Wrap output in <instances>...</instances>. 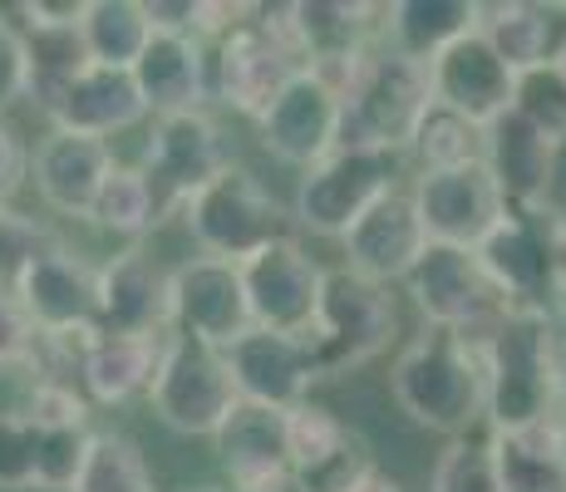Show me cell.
Wrapping results in <instances>:
<instances>
[{"instance_id":"6da1fadb","label":"cell","mask_w":566,"mask_h":492,"mask_svg":"<svg viewBox=\"0 0 566 492\" xmlns=\"http://www.w3.org/2000/svg\"><path fill=\"white\" fill-rule=\"evenodd\" d=\"M488 423L493 433H522L562 419L557 399V321L547 305H507L483 341Z\"/></svg>"},{"instance_id":"7a4b0ae2","label":"cell","mask_w":566,"mask_h":492,"mask_svg":"<svg viewBox=\"0 0 566 492\" xmlns=\"http://www.w3.org/2000/svg\"><path fill=\"white\" fill-rule=\"evenodd\" d=\"M389 389H395L399 409L409 414V423H419L429 433H449V439H468L473 423L488 419L483 345L429 325L395 359Z\"/></svg>"},{"instance_id":"3957f363","label":"cell","mask_w":566,"mask_h":492,"mask_svg":"<svg viewBox=\"0 0 566 492\" xmlns=\"http://www.w3.org/2000/svg\"><path fill=\"white\" fill-rule=\"evenodd\" d=\"M433 98L429 64L399 50H369V60L340 90V148L355 153H409L419 144Z\"/></svg>"},{"instance_id":"277c9868","label":"cell","mask_w":566,"mask_h":492,"mask_svg":"<svg viewBox=\"0 0 566 492\" xmlns=\"http://www.w3.org/2000/svg\"><path fill=\"white\" fill-rule=\"evenodd\" d=\"M399 331V311L389 286H375V281L355 276L350 266L331 271L325 276V295L321 311H315V325L301 341L311 349L315 379H340L350 369L369 365Z\"/></svg>"},{"instance_id":"5b68a950","label":"cell","mask_w":566,"mask_h":492,"mask_svg":"<svg viewBox=\"0 0 566 492\" xmlns=\"http://www.w3.org/2000/svg\"><path fill=\"white\" fill-rule=\"evenodd\" d=\"M138 168L154 182L158 222H168V217L188 212L192 197L212 188L222 172L237 168V148H232V138H227V128L217 124L207 108H198V114L158 118Z\"/></svg>"},{"instance_id":"8992f818","label":"cell","mask_w":566,"mask_h":492,"mask_svg":"<svg viewBox=\"0 0 566 492\" xmlns=\"http://www.w3.org/2000/svg\"><path fill=\"white\" fill-rule=\"evenodd\" d=\"M188 222L192 242L202 247V257H217V261H252L256 251H266L271 242H281V222H286V207L271 197V188L247 172L237 163L232 172L212 182L207 192H198L182 212Z\"/></svg>"},{"instance_id":"52a82bcc","label":"cell","mask_w":566,"mask_h":492,"mask_svg":"<svg viewBox=\"0 0 566 492\" xmlns=\"http://www.w3.org/2000/svg\"><path fill=\"white\" fill-rule=\"evenodd\" d=\"M405 286L433 331H453V335L478 341V345L493 335V325L503 321L507 305H513L493 286V276H488V266L478 261V251H468V247L433 242Z\"/></svg>"},{"instance_id":"ba28073f","label":"cell","mask_w":566,"mask_h":492,"mask_svg":"<svg viewBox=\"0 0 566 492\" xmlns=\"http://www.w3.org/2000/svg\"><path fill=\"white\" fill-rule=\"evenodd\" d=\"M148 399H154V414L172 433L217 439L222 423L237 414L242 394H237L227 349L188 341V335H172L168 355H163V369H158V385Z\"/></svg>"},{"instance_id":"9c48e42d","label":"cell","mask_w":566,"mask_h":492,"mask_svg":"<svg viewBox=\"0 0 566 492\" xmlns=\"http://www.w3.org/2000/svg\"><path fill=\"white\" fill-rule=\"evenodd\" d=\"M399 158L395 153H355L335 148L325 163L301 172L296 188V222L315 237H350L355 222L375 202H385L399 188Z\"/></svg>"},{"instance_id":"30bf717a","label":"cell","mask_w":566,"mask_h":492,"mask_svg":"<svg viewBox=\"0 0 566 492\" xmlns=\"http://www.w3.org/2000/svg\"><path fill=\"white\" fill-rule=\"evenodd\" d=\"M276 30L291 40L311 74L345 90L350 74L369 60V35H375V6L360 0H291V6H266Z\"/></svg>"},{"instance_id":"8fae6325","label":"cell","mask_w":566,"mask_h":492,"mask_svg":"<svg viewBox=\"0 0 566 492\" xmlns=\"http://www.w3.org/2000/svg\"><path fill=\"white\" fill-rule=\"evenodd\" d=\"M413 202L439 247H468L478 251L497 227L507 222V197L497 188L493 168L483 158L459 163V168H429L413 182Z\"/></svg>"},{"instance_id":"7c38bea8","label":"cell","mask_w":566,"mask_h":492,"mask_svg":"<svg viewBox=\"0 0 566 492\" xmlns=\"http://www.w3.org/2000/svg\"><path fill=\"white\" fill-rule=\"evenodd\" d=\"M301 70L306 64L276 30V20L266 15V6L256 10V20H247L227 40H217V94H222L227 108H237L247 118L266 114Z\"/></svg>"},{"instance_id":"4fadbf2b","label":"cell","mask_w":566,"mask_h":492,"mask_svg":"<svg viewBox=\"0 0 566 492\" xmlns=\"http://www.w3.org/2000/svg\"><path fill=\"white\" fill-rule=\"evenodd\" d=\"M325 276H331V271H325L296 237H281V242H271L266 251H256L252 261H242V281H247V301H252L256 331L306 335L315 325V311H321Z\"/></svg>"},{"instance_id":"5bb4252c","label":"cell","mask_w":566,"mask_h":492,"mask_svg":"<svg viewBox=\"0 0 566 492\" xmlns=\"http://www.w3.org/2000/svg\"><path fill=\"white\" fill-rule=\"evenodd\" d=\"M172 325L188 341L217 349L252 335L256 321H252V301H247L242 266L217 257H188L182 266H172Z\"/></svg>"},{"instance_id":"9a60e30c","label":"cell","mask_w":566,"mask_h":492,"mask_svg":"<svg viewBox=\"0 0 566 492\" xmlns=\"http://www.w3.org/2000/svg\"><path fill=\"white\" fill-rule=\"evenodd\" d=\"M291 423V483L296 492H365L379 478L365 439L321 404L286 409Z\"/></svg>"},{"instance_id":"2e32d148","label":"cell","mask_w":566,"mask_h":492,"mask_svg":"<svg viewBox=\"0 0 566 492\" xmlns=\"http://www.w3.org/2000/svg\"><path fill=\"white\" fill-rule=\"evenodd\" d=\"M557 227L562 212L552 207L507 212V222L478 247V261L513 305H547L557 291Z\"/></svg>"},{"instance_id":"e0dca14e","label":"cell","mask_w":566,"mask_h":492,"mask_svg":"<svg viewBox=\"0 0 566 492\" xmlns=\"http://www.w3.org/2000/svg\"><path fill=\"white\" fill-rule=\"evenodd\" d=\"M256 128H261V148L271 158L306 172L340 148V90L325 84L321 74L301 70L286 84V94L256 118Z\"/></svg>"},{"instance_id":"ac0fdd59","label":"cell","mask_w":566,"mask_h":492,"mask_svg":"<svg viewBox=\"0 0 566 492\" xmlns=\"http://www.w3.org/2000/svg\"><path fill=\"white\" fill-rule=\"evenodd\" d=\"M429 74H433V98H439V108H449V114H459L478 128L497 124L503 114L517 108L522 74L497 54V45L483 30L459 40L453 50H443L439 60L429 64Z\"/></svg>"},{"instance_id":"d6986e66","label":"cell","mask_w":566,"mask_h":492,"mask_svg":"<svg viewBox=\"0 0 566 492\" xmlns=\"http://www.w3.org/2000/svg\"><path fill=\"white\" fill-rule=\"evenodd\" d=\"M15 295L45 335L99 331V266H90L60 237L25 266Z\"/></svg>"},{"instance_id":"ffe728a7","label":"cell","mask_w":566,"mask_h":492,"mask_svg":"<svg viewBox=\"0 0 566 492\" xmlns=\"http://www.w3.org/2000/svg\"><path fill=\"white\" fill-rule=\"evenodd\" d=\"M429 247H433V237L423 227L413 192L395 188L385 202L369 207L360 222H355V232L345 237V266L355 276L375 281V286H389V281H409Z\"/></svg>"},{"instance_id":"44dd1931","label":"cell","mask_w":566,"mask_h":492,"mask_svg":"<svg viewBox=\"0 0 566 492\" xmlns=\"http://www.w3.org/2000/svg\"><path fill=\"white\" fill-rule=\"evenodd\" d=\"M172 271L148 247H128L99 266V331L104 335H168Z\"/></svg>"},{"instance_id":"7402d4cb","label":"cell","mask_w":566,"mask_h":492,"mask_svg":"<svg viewBox=\"0 0 566 492\" xmlns=\"http://www.w3.org/2000/svg\"><path fill=\"white\" fill-rule=\"evenodd\" d=\"M114 168V148L104 138L60 134V128H50L30 158V178H35V192L45 197V207H54L60 217H84V222L94 217V202H99Z\"/></svg>"},{"instance_id":"603a6c76","label":"cell","mask_w":566,"mask_h":492,"mask_svg":"<svg viewBox=\"0 0 566 492\" xmlns=\"http://www.w3.org/2000/svg\"><path fill=\"white\" fill-rule=\"evenodd\" d=\"M227 365H232L237 394L247 404H266V409H296L315 385L311 349L301 335L252 331L237 345H227Z\"/></svg>"},{"instance_id":"cb8c5ba5","label":"cell","mask_w":566,"mask_h":492,"mask_svg":"<svg viewBox=\"0 0 566 492\" xmlns=\"http://www.w3.org/2000/svg\"><path fill=\"white\" fill-rule=\"evenodd\" d=\"M483 163L493 168L497 188H503L513 212L547 207L552 178H557V144L537 124H527L517 108L483 128Z\"/></svg>"},{"instance_id":"d4e9b609","label":"cell","mask_w":566,"mask_h":492,"mask_svg":"<svg viewBox=\"0 0 566 492\" xmlns=\"http://www.w3.org/2000/svg\"><path fill=\"white\" fill-rule=\"evenodd\" d=\"M144 114H148V104H144V94H138L134 74L128 70H104V64L84 70L80 80H74L70 90L45 108V118L60 128V134L104 138V144L114 134H124V128H134Z\"/></svg>"},{"instance_id":"484cf974","label":"cell","mask_w":566,"mask_h":492,"mask_svg":"<svg viewBox=\"0 0 566 492\" xmlns=\"http://www.w3.org/2000/svg\"><path fill=\"white\" fill-rule=\"evenodd\" d=\"M134 84L144 94L148 114L172 118V114H198L207 104V45L198 35H163L154 30L144 60L134 64Z\"/></svg>"},{"instance_id":"4316f807","label":"cell","mask_w":566,"mask_h":492,"mask_svg":"<svg viewBox=\"0 0 566 492\" xmlns=\"http://www.w3.org/2000/svg\"><path fill=\"white\" fill-rule=\"evenodd\" d=\"M483 35L517 74L552 70L566 50V0H507L483 6Z\"/></svg>"},{"instance_id":"83f0119b","label":"cell","mask_w":566,"mask_h":492,"mask_svg":"<svg viewBox=\"0 0 566 492\" xmlns=\"http://www.w3.org/2000/svg\"><path fill=\"white\" fill-rule=\"evenodd\" d=\"M172 335H94L90 359H84V379L90 399L99 404H128L138 394H154L163 355H168Z\"/></svg>"},{"instance_id":"f1b7e54d","label":"cell","mask_w":566,"mask_h":492,"mask_svg":"<svg viewBox=\"0 0 566 492\" xmlns=\"http://www.w3.org/2000/svg\"><path fill=\"white\" fill-rule=\"evenodd\" d=\"M385 30L389 50L433 64L443 50L483 30V6L478 0H395L385 10Z\"/></svg>"},{"instance_id":"f546056e","label":"cell","mask_w":566,"mask_h":492,"mask_svg":"<svg viewBox=\"0 0 566 492\" xmlns=\"http://www.w3.org/2000/svg\"><path fill=\"white\" fill-rule=\"evenodd\" d=\"M15 15H25L20 35H25V50H30V98L45 114L84 70H94V54L84 45V20H45V15H30L25 6H15Z\"/></svg>"},{"instance_id":"4dcf8cb0","label":"cell","mask_w":566,"mask_h":492,"mask_svg":"<svg viewBox=\"0 0 566 492\" xmlns=\"http://www.w3.org/2000/svg\"><path fill=\"white\" fill-rule=\"evenodd\" d=\"M503 492H566V419L522 433H493Z\"/></svg>"},{"instance_id":"1f68e13d","label":"cell","mask_w":566,"mask_h":492,"mask_svg":"<svg viewBox=\"0 0 566 492\" xmlns=\"http://www.w3.org/2000/svg\"><path fill=\"white\" fill-rule=\"evenodd\" d=\"M148 40H154V25H148L144 0H90V10H84V45H90L94 64L134 74Z\"/></svg>"},{"instance_id":"d6a6232c","label":"cell","mask_w":566,"mask_h":492,"mask_svg":"<svg viewBox=\"0 0 566 492\" xmlns=\"http://www.w3.org/2000/svg\"><path fill=\"white\" fill-rule=\"evenodd\" d=\"M94 227L104 232H118V237H144L148 227H158V197H154V182H148L144 168H124L118 163L108 172L99 202H94Z\"/></svg>"},{"instance_id":"836d02e7","label":"cell","mask_w":566,"mask_h":492,"mask_svg":"<svg viewBox=\"0 0 566 492\" xmlns=\"http://www.w3.org/2000/svg\"><path fill=\"white\" fill-rule=\"evenodd\" d=\"M74 492H158L154 468H148L144 448H138L128 433H99L94 439V453L84 463V478L74 483Z\"/></svg>"},{"instance_id":"e575fe53","label":"cell","mask_w":566,"mask_h":492,"mask_svg":"<svg viewBox=\"0 0 566 492\" xmlns=\"http://www.w3.org/2000/svg\"><path fill=\"white\" fill-rule=\"evenodd\" d=\"M429 492H503L493 439H449L429 478Z\"/></svg>"},{"instance_id":"d590c367","label":"cell","mask_w":566,"mask_h":492,"mask_svg":"<svg viewBox=\"0 0 566 492\" xmlns=\"http://www.w3.org/2000/svg\"><path fill=\"white\" fill-rule=\"evenodd\" d=\"M45 429V423H40ZM99 433L90 423H54L40 439V492H74Z\"/></svg>"},{"instance_id":"8d00e7d4","label":"cell","mask_w":566,"mask_h":492,"mask_svg":"<svg viewBox=\"0 0 566 492\" xmlns=\"http://www.w3.org/2000/svg\"><path fill=\"white\" fill-rule=\"evenodd\" d=\"M40 429L25 409L0 414V488L6 492H25L40 488Z\"/></svg>"},{"instance_id":"74e56055","label":"cell","mask_w":566,"mask_h":492,"mask_svg":"<svg viewBox=\"0 0 566 492\" xmlns=\"http://www.w3.org/2000/svg\"><path fill=\"white\" fill-rule=\"evenodd\" d=\"M413 153L423 158V172L429 168H459V163H478L483 158V128L468 124V118L449 114V108H433L429 124H423Z\"/></svg>"},{"instance_id":"f35d334b","label":"cell","mask_w":566,"mask_h":492,"mask_svg":"<svg viewBox=\"0 0 566 492\" xmlns=\"http://www.w3.org/2000/svg\"><path fill=\"white\" fill-rule=\"evenodd\" d=\"M50 242H54L50 227H40L35 217H25V212H15L10 202H0V291L15 295L20 276H25V266Z\"/></svg>"},{"instance_id":"ab89813d","label":"cell","mask_w":566,"mask_h":492,"mask_svg":"<svg viewBox=\"0 0 566 492\" xmlns=\"http://www.w3.org/2000/svg\"><path fill=\"white\" fill-rule=\"evenodd\" d=\"M517 114L537 124L552 144H566V80L557 70H532L517 84Z\"/></svg>"},{"instance_id":"60d3db41","label":"cell","mask_w":566,"mask_h":492,"mask_svg":"<svg viewBox=\"0 0 566 492\" xmlns=\"http://www.w3.org/2000/svg\"><path fill=\"white\" fill-rule=\"evenodd\" d=\"M40 325L30 321V311L20 305V295L0 291V369H20V365H35L40 355Z\"/></svg>"},{"instance_id":"b9f144b4","label":"cell","mask_w":566,"mask_h":492,"mask_svg":"<svg viewBox=\"0 0 566 492\" xmlns=\"http://www.w3.org/2000/svg\"><path fill=\"white\" fill-rule=\"evenodd\" d=\"M30 98V50L20 25L0 10V108Z\"/></svg>"},{"instance_id":"7bdbcfd3","label":"cell","mask_w":566,"mask_h":492,"mask_svg":"<svg viewBox=\"0 0 566 492\" xmlns=\"http://www.w3.org/2000/svg\"><path fill=\"white\" fill-rule=\"evenodd\" d=\"M30 419L54 429V423H90V404L74 394V385H54V379H35V394H30Z\"/></svg>"},{"instance_id":"ee69618b","label":"cell","mask_w":566,"mask_h":492,"mask_svg":"<svg viewBox=\"0 0 566 492\" xmlns=\"http://www.w3.org/2000/svg\"><path fill=\"white\" fill-rule=\"evenodd\" d=\"M30 153L25 144H20V134L0 118V202H10L20 188H25V178H30Z\"/></svg>"},{"instance_id":"f6af8a7d","label":"cell","mask_w":566,"mask_h":492,"mask_svg":"<svg viewBox=\"0 0 566 492\" xmlns=\"http://www.w3.org/2000/svg\"><path fill=\"white\" fill-rule=\"evenodd\" d=\"M557 399L566 409V331H557Z\"/></svg>"},{"instance_id":"bcb514c9","label":"cell","mask_w":566,"mask_h":492,"mask_svg":"<svg viewBox=\"0 0 566 492\" xmlns=\"http://www.w3.org/2000/svg\"><path fill=\"white\" fill-rule=\"evenodd\" d=\"M557 295H566V217L557 227Z\"/></svg>"},{"instance_id":"7dc6e473","label":"cell","mask_w":566,"mask_h":492,"mask_svg":"<svg viewBox=\"0 0 566 492\" xmlns=\"http://www.w3.org/2000/svg\"><path fill=\"white\" fill-rule=\"evenodd\" d=\"M365 492H399V483H395V478H385V473H379V478H375V483H369Z\"/></svg>"},{"instance_id":"c3c4849f","label":"cell","mask_w":566,"mask_h":492,"mask_svg":"<svg viewBox=\"0 0 566 492\" xmlns=\"http://www.w3.org/2000/svg\"><path fill=\"white\" fill-rule=\"evenodd\" d=\"M552 70H557V74H562V80H566V50H562V60H557V64H552Z\"/></svg>"},{"instance_id":"681fc988","label":"cell","mask_w":566,"mask_h":492,"mask_svg":"<svg viewBox=\"0 0 566 492\" xmlns=\"http://www.w3.org/2000/svg\"><path fill=\"white\" fill-rule=\"evenodd\" d=\"M192 492H237V488H192Z\"/></svg>"}]
</instances>
